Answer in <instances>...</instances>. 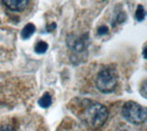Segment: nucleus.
I'll return each mask as SVG.
<instances>
[{"label": "nucleus", "instance_id": "obj_1", "mask_svg": "<svg viewBox=\"0 0 147 131\" xmlns=\"http://www.w3.org/2000/svg\"><path fill=\"white\" fill-rule=\"evenodd\" d=\"M109 111L105 106L98 103H93L87 106L82 114L85 123L91 128H101L108 119Z\"/></svg>", "mask_w": 147, "mask_h": 131}, {"label": "nucleus", "instance_id": "obj_2", "mask_svg": "<svg viewBox=\"0 0 147 131\" xmlns=\"http://www.w3.org/2000/svg\"><path fill=\"white\" fill-rule=\"evenodd\" d=\"M118 76L112 68H105L100 71L96 79V85L101 93H111L117 87Z\"/></svg>", "mask_w": 147, "mask_h": 131}, {"label": "nucleus", "instance_id": "obj_3", "mask_svg": "<svg viewBox=\"0 0 147 131\" xmlns=\"http://www.w3.org/2000/svg\"><path fill=\"white\" fill-rule=\"evenodd\" d=\"M122 115L132 124H142L147 121V107L140 106L135 102L129 101L122 107Z\"/></svg>", "mask_w": 147, "mask_h": 131}, {"label": "nucleus", "instance_id": "obj_4", "mask_svg": "<svg viewBox=\"0 0 147 131\" xmlns=\"http://www.w3.org/2000/svg\"><path fill=\"white\" fill-rule=\"evenodd\" d=\"M88 44V38L86 35H83L80 37L76 36H69L67 39V45L73 51L76 53H82L85 51Z\"/></svg>", "mask_w": 147, "mask_h": 131}, {"label": "nucleus", "instance_id": "obj_5", "mask_svg": "<svg viewBox=\"0 0 147 131\" xmlns=\"http://www.w3.org/2000/svg\"><path fill=\"white\" fill-rule=\"evenodd\" d=\"M29 0H2V2L11 11H22L28 5Z\"/></svg>", "mask_w": 147, "mask_h": 131}, {"label": "nucleus", "instance_id": "obj_6", "mask_svg": "<svg viewBox=\"0 0 147 131\" xmlns=\"http://www.w3.org/2000/svg\"><path fill=\"white\" fill-rule=\"evenodd\" d=\"M35 32V26L32 24V23H29L27 24L24 28L22 29L21 30V38L23 39H30L32 34Z\"/></svg>", "mask_w": 147, "mask_h": 131}, {"label": "nucleus", "instance_id": "obj_7", "mask_svg": "<svg viewBox=\"0 0 147 131\" xmlns=\"http://www.w3.org/2000/svg\"><path fill=\"white\" fill-rule=\"evenodd\" d=\"M52 104V96L49 93H45L39 100V106L42 108H48Z\"/></svg>", "mask_w": 147, "mask_h": 131}, {"label": "nucleus", "instance_id": "obj_8", "mask_svg": "<svg viewBox=\"0 0 147 131\" xmlns=\"http://www.w3.org/2000/svg\"><path fill=\"white\" fill-rule=\"evenodd\" d=\"M147 16V12L146 10L144 9V7H142V5H138L137 6V8H136V11H135V19L137 21H142L145 17Z\"/></svg>", "mask_w": 147, "mask_h": 131}, {"label": "nucleus", "instance_id": "obj_9", "mask_svg": "<svg viewBox=\"0 0 147 131\" xmlns=\"http://www.w3.org/2000/svg\"><path fill=\"white\" fill-rule=\"evenodd\" d=\"M48 44L44 42V41H39L35 45V48H34V51L36 53H39V54H41V53H45L46 51L48 49Z\"/></svg>", "mask_w": 147, "mask_h": 131}, {"label": "nucleus", "instance_id": "obj_10", "mask_svg": "<svg viewBox=\"0 0 147 131\" xmlns=\"http://www.w3.org/2000/svg\"><path fill=\"white\" fill-rule=\"evenodd\" d=\"M109 32V28L107 26H101L98 29V34L99 36H103V35H106Z\"/></svg>", "mask_w": 147, "mask_h": 131}, {"label": "nucleus", "instance_id": "obj_11", "mask_svg": "<svg viewBox=\"0 0 147 131\" xmlns=\"http://www.w3.org/2000/svg\"><path fill=\"white\" fill-rule=\"evenodd\" d=\"M141 94H142V96H144L147 98V81L142 84L141 86Z\"/></svg>", "mask_w": 147, "mask_h": 131}, {"label": "nucleus", "instance_id": "obj_12", "mask_svg": "<svg viewBox=\"0 0 147 131\" xmlns=\"http://www.w3.org/2000/svg\"><path fill=\"white\" fill-rule=\"evenodd\" d=\"M126 19V15L125 13H119V14L118 15L117 17V22L118 23H122V22H124Z\"/></svg>", "mask_w": 147, "mask_h": 131}, {"label": "nucleus", "instance_id": "obj_13", "mask_svg": "<svg viewBox=\"0 0 147 131\" xmlns=\"http://www.w3.org/2000/svg\"><path fill=\"white\" fill-rule=\"evenodd\" d=\"M0 131H15L11 126H3L0 128Z\"/></svg>", "mask_w": 147, "mask_h": 131}, {"label": "nucleus", "instance_id": "obj_14", "mask_svg": "<svg viewBox=\"0 0 147 131\" xmlns=\"http://www.w3.org/2000/svg\"><path fill=\"white\" fill-rule=\"evenodd\" d=\"M142 55H144V59H147V47L144 48V51H142Z\"/></svg>", "mask_w": 147, "mask_h": 131}]
</instances>
